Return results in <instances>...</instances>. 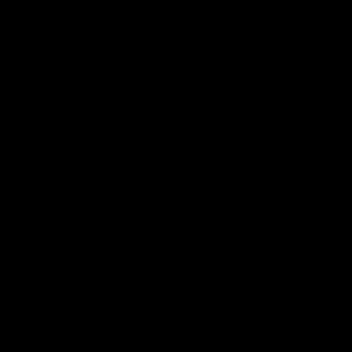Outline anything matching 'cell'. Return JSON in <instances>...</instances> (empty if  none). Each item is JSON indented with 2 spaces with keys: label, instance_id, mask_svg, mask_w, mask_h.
I'll return each mask as SVG.
<instances>
[]
</instances>
